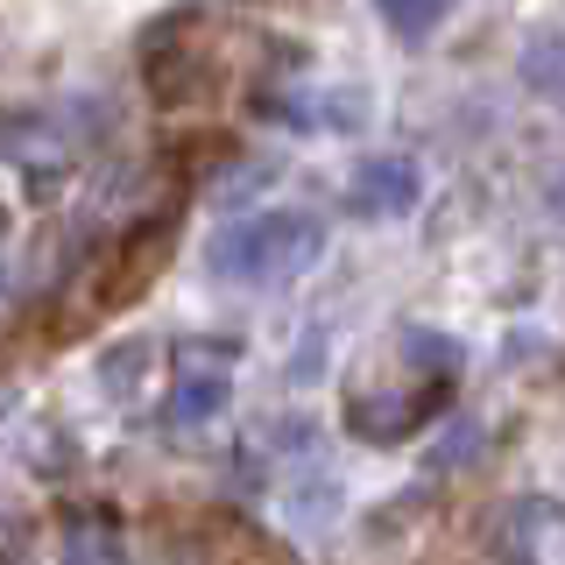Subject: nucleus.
<instances>
[{
  "label": "nucleus",
  "mask_w": 565,
  "mask_h": 565,
  "mask_svg": "<svg viewBox=\"0 0 565 565\" xmlns=\"http://www.w3.org/2000/svg\"><path fill=\"white\" fill-rule=\"evenodd\" d=\"M262 114L290 120V128H305V135H361L367 128V93L361 85H318L305 99H269Z\"/></svg>",
  "instance_id": "obj_4"
},
{
  "label": "nucleus",
  "mask_w": 565,
  "mask_h": 565,
  "mask_svg": "<svg viewBox=\"0 0 565 565\" xmlns=\"http://www.w3.org/2000/svg\"><path fill=\"white\" fill-rule=\"evenodd\" d=\"M64 565H128V552H120V530L99 523V516L71 523L64 530Z\"/></svg>",
  "instance_id": "obj_9"
},
{
  "label": "nucleus",
  "mask_w": 565,
  "mask_h": 565,
  "mask_svg": "<svg viewBox=\"0 0 565 565\" xmlns=\"http://www.w3.org/2000/svg\"><path fill=\"white\" fill-rule=\"evenodd\" d=\"M276 177H282V163H276V156H262V163H241L234 177H220V184H212V205H226V212H234V205H247V199H255V191H269Z\"/></svg>",
  "instance_id": "obj_11"
},
{
  "label": "nucleus",
  "mask_w": 565,
  "mask_h": 565,
  "mask_svg": "<svg viewBox=\"0 0 565 565\" xmlns=\"http://www.w3.org/2000/svg\"><path fill=\"white\" fill-rule=\"evenodd\" d=\"M149 361H156V340H114L99 353V396L128 403L141 388V367H149Z\"/></svg>",
  "instance_id": "obj_6"
},
{
  "label": "nucleus",
  "mask_w": 565,
  "mask_h": 565,
  "mask_svg": "<svg viewBox=\"0 0 565 565\" xmlns=\"http://www.w3.org/2000/svg\"><path fill=\"white\" fill-rule=\"evenodd\" d=\"M502 565H565V502L558 494H516L494 523Z\"/></svg>",
  "instance_id": "obj_3"
},
{
  "label": "nucleus",
  "mask_w": 565,
  "mask_h": 565,
  "mask_svg": "<svg viewBox=\"0 0 565 565\" xmlns=\"http://www.w3.org/2000/svg\"><path fill=\"white\" fill-rule=\"evenodd\" d=\"M282 509H290L297 523H326V516H340V473H326V467H311L297 488H282Z\"/></svg>",
  "instance_id": "obj_7"
},
{
  "label": "nucleus",
  "mask_w": 565,
  "mask_h": 565,
  "mask_svg": "<svg viewBox=\"0 0 565 565\" xmlns=\"http://www.w3.org/2000/svg\"><path fill=\"white\" fill-rule=\"evenodd\" d=\"M459 8V0H375V14H382V29L388 35H403V43H424L446 14Z\"/></svg>",
  "instance_id": "obj_8"
},
{
  "label": "nucleus",
  "mask_w": 565,
  "mask_h": 565,
  "mask_svg": "<svg viewBox=\"0 0 565 565\" xmlns=\"http://www.w3.org/2000/svg\"><path fill=\"white\" fill-rule=\"evenodd\" d=\"M318 255H326V220L305 205H269L220 226L205 247V269L220 282H241V290H276V282L305 276Z\"/></svg>",
  "instance_id": "obj_1"
},
{
  "label": "nucleus",
  "mask_w": 565,
  "mask_h": 565,
  "mask_svg": "<svg viewBox=\"0 0 565 565\" xmlns=\"http://www.w3.org/2000/svg\"><path fill=\"white\" fill-rule=\"evenodd\" d=\"M424 205V163L403 149L388 156H361L347 177V212L367 226H388V220H411V212Z\"/></svg>",
  "instance_id": "obj_2"
},
{
  "label": "nucleus",
  "mask_w": 565,
  "mask_h": 565,
  "mask_svg": "<svg viewBox=\"0 0 565 565\" xmlns=\"http://www.w3.org/2000/svg\"><path fill=\"white\" fill-rule=\"evenodd\" d=\"M226 403H234V375H226V367H184V375L170 382V424L177 431L220 424Z\"/></svg>",
  "instance_id": "obj_5"
},
{
  "label": "nucleus",
  "mask_w": 565,
  "mask_h": 565,
  "mask_svg": "<svg viewBox=\"0 0 565 565\" xmlns=\"http://www.w3.org/2000/svg\"><path fill=\"white\" fill-rule=\"evenodd\" d=\"M523 85L537 99H565V35H537L523 50Z\"/></svg>",
  "instance_id": "obj_10"
}]
</instances>
